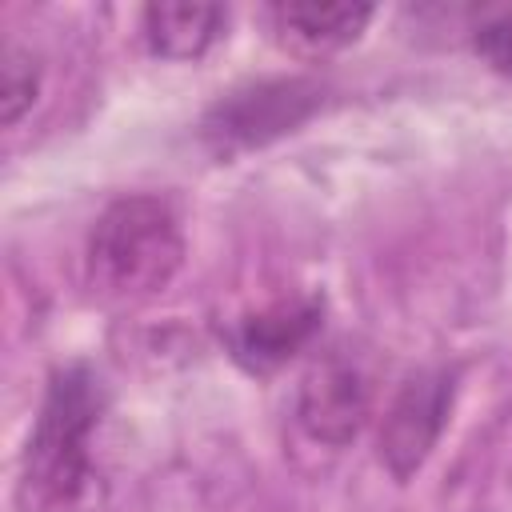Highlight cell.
Instances as JSON below:
<instances>
[{
  "label": "cell",
  "instance_id": "1",
  "mask_svg": "<svg viewBox=\"0 0 512 512\" xmlns=\"http://www.w3.org/2000/svg\"><path fill=\"white\" fill-rule=\"evenodd\" d=\"M104 412L100 380L72 364L52 376L44 408L24 448L20 500L36 512H84L96 496L92 432Z\"/></svg>",
  "mask_w": 512,
  "mask_h": 512
},
{
  "label": "cell",
  "instance_id": "2",
  "mask_svg": "<svg viewBox=\"0 0 512 512\" xmlns=\"http://www.w3.org/2000/svg\"><path fill=\"white\" fill-rule=\"evenodd\" d=\"M184 264L176 212L160 196H124L100 212L84 248L92 292L108 300H144L172 284Z\"/></svg>",
  "mask_w": 512,
  "mask_h": 512
},
{
  "label": "cell",
  "instance_id": "3",
  "mask_svg": "<svg viewBox=\"0 0 512 512\" xmlns=\"http://www.w3.org/2000/svg\"><path fill=\"white\" fill-rule=\"evenodd\" d=\"M316 108H320V84L300 80V76L260 80V84L236 88L224 100H216L200 128H204V140L220 156H228V152L260 148V144L292 132Z\"/></svg>",
  "mask_w": 512,
  "mask_h": 512
},
{
  "label": "cell",
  "instance_id": "4",
  "mask_svg": "<svg viewBox=\"0 0 512 512\" xmlns=\"http://www.w3.org/2000/svg\"><path fill=\"white\" fill-rule=\"evenodd\" d=\"M448 408H452L448 372H420L396 392L384 416V428H380V460L388 464L396 480H408L424 464L436 436L444 432Z\"/></svg>",
  "mask_w": 512,
  "mask_h": 512
},
{
  "label": "cell",
  "instance_id": "5",
  "mask_svg": "<svg viewBox=\"0 0 512 512\" xmlns=\"http://www.w3.org/2000/svg\"><path fill=\"white\" fill-rule=\"evenodd\" d=\"M368 408H372V384L344 356L320 360L304 376L300 400H296L300 424L308 428V436H316L324 444H348L364 428Z\"/></svg>",
  "mask_w": 512,
  "mask_h": 512
},
{
  "label": "cell",
  "instance_id": "6",
  "mask_svg": "<svg viewBox=\"0 0 512 512\" xmlns=\"http://www.w3.org/2000/svg\"><path fill=\"white\" fill-rule=\"evenodd\" d=\"M272 32L288 52L300 56H324L340 52L360 40V32L372 20V4H348V0H288L268 8Z\"/></svg>",
  "mask_w": 512,
  "mask_h": 512
},
{
  "label": "cell",
  "instance_id": "7",
  "mask_svg": "<svg viewBox=\"0 0 512 512\" xmlns=\"http://www.w3.org/2000/svg\"><path fill=\"white\" fill-rule=\"evenodd\" d=\"M316 328H320L316 300H280V304H268V308L236 320V328L228 332V344L244 368L268 372V368L284 364L296 348H304Z\"/></svg>",
  "mask_w": 512,
  "mask_h": 512
},
{
  "label": "cell",
  "instance_id": "8",
  "mask_svg": "<svg viewBox=\"0 0 512 512\" xmlns=\"http://www.w3.org/2000/svg\"><path fill=\"white\" fill-rule=\"evenodd\" d=\"M144 40L164 60H196L204 56L228 24V8L220 4H188V0H160L144 4L140 12Z\"/></svg>",
  "mask_w": 512,
  "mask_h": 512
},
{
  "label": "cell",
  "instance_id": "9",
  "mask_svg": "<svg viewBox=\"0 0 512 512\" xmlns=\"http://www.w3.org/2000/svg\"><path fill=\"white\" fill-rule=\"evenodd\" d=\"M36 88H40L36 60L28 52H20V48H8L4 52V96H0L4 100V124H16L32 108Z\"/></svg>",
  "mask_w": 512,
  "mask_h": 512
},
{
  "label": "cell",
  "instance_id": "10",
  "mask_svg": "<svg viewBox=\"0 0 512 512\" xmlns=\"http://www.w3.org/2000/svg\"><path fill=\"white\" fill-rule=\"evenodd\" d=\"M472 48H476V56H480L488 68L512 76V12H500V16L484 20V24L472 32Z\"/></svg>",
  "mask_w": 512,
  "mask_h": 512
}]
</instances>
